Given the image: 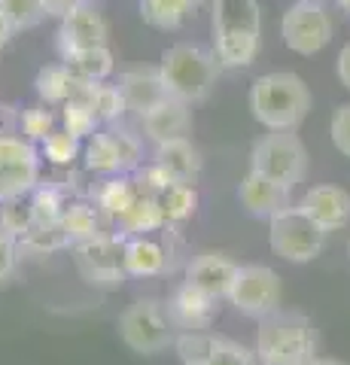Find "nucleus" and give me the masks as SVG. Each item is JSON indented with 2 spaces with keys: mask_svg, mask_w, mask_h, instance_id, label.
<instances>
[{
  "mask_svg": "<svg viewBox=\"0 0 350 365\" xmlns=\"http://www.w3.org/2000/svg\"><path fill=\"white\" fill-rule=\"evenodd\" d=\"M250 110L268 131H296L311 113V88L299 73H265L250 86Z\"/></svg>",
  "mask_w": 350,
  "mask_h": 365,
  "instance_id": "nucleus-2",
  "label": "nucleus"
},
{
  "mask_svg": "<svg viewBox=\"0 0 350 365\" xmlns=\"http://www.w3.org/2000/svg\"><path fill=\"white\" fill-rule=\"evenodd\" d=\"M213 317H217V299H210L207 292H201L192 283H183L174 292V299L168 302V319L174 329H183V332H205L210 329Z\"/></svg>",
  "mask_w": 350,
  "mask_h": 365,
  "instance_id": "nucleus-14",
  "label": "nucleus"
},
{
  "mask_svg": "<svg viewBox=\"0 0 350 365\" xmlns=\"http://www.w3.org/2000/svg\"><path fill=\"white\" fill-rule=\"evenodd\" d=\"M31 207L37 222H61L64 216V198L55 186H43V189H34V198H31Z\"/></svg>",
  "mask_w": 350,
  "mask_h": 365,
  "instance_id": "nucleus-34",
  "label": "nucleus"
},
{
  "mask_svg": "<svg viewBox=\"0 0 350 365\" xmlns=\"http://www.w3.org/2000/svg\"><path fill=\"white\" fill-rule=\"evenodd\" d=\"M113 140H116V150L122 158V170L138 168V162H140V140L138 137L125 128H119V131H113Z\"/></svg>",
  "mask_w": 350,
  "mask_h": 365,
  "instance_id": "nucleus-41",
  "label": "nucleus"
},
{
  "mask_svg": "<svg viewBox=\"0 0 350 365\" xmlns=\"http://www.w3.org/2000/svg\"><path fill=\"white\" fill-rule=\"evenodd\" d=\"M155 162L165 165L180 182H192L201 170V153L195 150V143H192L189 137H177V140L159 143Z\"/></svg>",
  "mask_w": 350,
  "mask_h": 365,
  "instance_id": "nucleus-19",
  "label": "nucleus"
},
{
  "mask_svg": "<svg viewBox=\"0 0 350 365\" xmlns=\"http://www.w3.org/2000/svg\"><path fill=\"white\" fill-rule=\"evenodd\" d=\"M289 192H292V189H287L284 182L271 180V177L259 174V170L250 168V174L241 180L238 198H241V204H244L247 213L268 220V216H274L277 210H284L287 204H289Z\"/></svg>",
  "mask_w": 350,
  "mask_h": 365,
  "instance_id": "nucleus-17",
  "label": "nucleus"
},
{
  "mask_svg": "<svg viewBox=\"0 0 350 365\" xmlns=\"http://www.w3.org/2000/svg\"><path fill=\"white\" fill-rule=\"evenodd\" d=\"M61 225H64V232L71 235L73 244L101 235V216H98V210L92 207V204H86V201H76V204H71V207H64Z\"/></svg>",
  "mask_w": 350,
  "mask_h": 365,
  "instance_id": "nucleus-28",
  "label": "nucleus"
},
{
  "mask_svg": "<svg viewBox=\"0 0 350 365\" xmlns=\"http://www.w3.org/2000/svg\"><path fill=\"white\" fill-rule=\"evenodd\" d=\"M61 119H64V131H71L76 140H88V137L98 131V125H101L98 113L88 104H80V101H67Z\"/></svg>",
  "mask_w": 350,
  "mask_h": 365,
  "instance_id": "nucleus-30",
  "label": "nucleus"
},
{
  "mask_svg": "<svg viewBox=\"0 0 350 365\" xmlns=\"http://www.w3.org/2000/svg\"><path fill=\"white\" fill-rule=\"evenodd\" d=\"M52 125H55V116L46 110V107H28L21 113V131L25 137L34 143V140H46L52 134Z\"/></svg>",
  "mask_w": 350,
  "mask_h": 365,
  "instance_id": "nucleus-38",
  "label": "nucleus"
},
{
  "mask_svg": "<svg viewBox=\"0 0 350 365\" xmlns=\"http://www.w3.org/2000/svg\"><path fill=\"white\" fill-rule=\"evenodd\" d=\"M162 207H165L168 222H183L198 207V192L189 182H177V186H171L162 195Z\"/></svg>",
  "mask_w": 350,
  "mask_h": 365,
  "instance_id": "nucleus-29",
  "label": "nucleus"
},
{
  "mask_svg": "<svg viewBox=\"0 0 350 365\" xmlns=\"http://www.w3.org/2000/svg\"><path fill=\"white\" fill-rule=\"evenodd\" d=\"M213 46L222 67H250L262 43L259 0H213Z\"/></svg>",
  "mask_w": 350,
  "mask_h": 365,
  "instance_id": "nucleus-1",
  "label": "nucleus"
},
{
  "mask_svg": "<svg viewBox=\"0 0 350 365\" xmlns=\"http://www.w3.org/2000/svg\"><path fill=\"white\" fill-rule=\"evenodd\" d=\"M347 256H350V244H347Z\"/></svg>",
  "mask_w": 350,
  "mask_h": 365,
  "instance_id": "nucleus-50",
  "label": "nucleus"
},
{
  "mask_svg": "<svg viewBox=\"0 0 350 365\" xmlns=\"http://www.w3.org/2000/svg\"><path fill=\"white\" fill-rule=\"evenodd\" d=\"M40 180V155L31 140L0 134V195L4 201L34 192Z\"/></svg>",
  "mask_w": 350,
  "mask_h": 365,
  "instance_id": "nucleus-11",
  "label": "nucleus"
},
{
  "mask_svg": "<svg viewBox=\"0 0 350 365\" xmlns=\"http://www.w3.org/2000/svg\"><path fill=\"white\" fill-rule=\"evenodd\" d=\"M192 9H198V0H140L143 21L159 31H177Z\"/></svg>",
  "mask_w": 350,
  "mask_h": 365,
  "instance_id": "nucleus-22",
  "label": "nucleus"
},
{
  "mask_svg": "<svg viewBox=\"0 0 350 365\" xmlns=\"http://www.w3.org/2000/svg\"><path fill=\"white\" fill-rule=\"evenodd\" d=\"M159 71H162L168 91H171V98H180L186 104H198L217 86L220 58H217V52H207L201 46L177 43L171 49H165Z\"/></svg>",
  "mask_w": 350,
  "mask_h": 365,
  "instance_id": "nucleus-4",
  "label": "nucleus"
},
{
  "mask_svg": "<svg viewBox=\"0 0 350 365\" xmlns=\"http://www.w3.org/2000/svg\"><path fill=\"white\" fill-rule=\"evenodd\" d=\"M304 365H347V362L335 359V356H314L311 362H304Z\"/></svg>",
  "mask_w": 350,
  "mask_h": 365,
  "instance_id": "nucleus-46",
  "label": "nucleus"
},
{
  "mask_svg": "<svg viewBox=\"0 0 350 365\" xmlns=\"http://www.w3.org/2000/svg\"><path fill=\"white\" fill-rule=\"evenodd\" d=\"M64 64L71 67L76 79H88V83H104L113 73V52L107 46H88V49H76L64 55Z\"/></svg>",
  "mask_w": 350,
  "mask_h": 365,
  "instance_id": "nucleus-21",
  "label": "nucleus"
},
{
  "mask_svg": "<svg viewBox=\"0 0 350 365\" xmlns=\"http://www.w3.org/2000/svg\"><path fill=\"white\" fill-rule=\"evenodd\" d=\"M43 155L49 158L52 165H71L76 155H80V140L71 131H52L46 140H43Z\"/></svg>",
  "mask_w": 350,
  "mask_h": 365,
  "instance_id": "nucleus-36",
  "label": "nucleus"
},
{
  "mask_svg": "<svg viewBox=\"0 0 350 365\" xmlns=\"http://www.w3.org/2000/svg\"><path fill=\"white\" fill-rule=\"evenodd\" d=\"M280 295H284V287H280L277 271L265 265H238V274H235V283L229 289V302L241 314L262 319L280 307Z\"/></svg>",
  "mask_w": 350,
  "mask_h": 365,
  "instance_id": "nucleus-10",
  "label": "nucleus"
},
{
  "mask_svg": "<svg viewBox=\"0 0 350 365\" xmlns=\"http://www.w3.org/2000/svg\"><path fill=\"white\" fill-rule=\"evenodd\" d=\"M250 168L284 182L287 189H296L308 174V150L292 131H271L262 140H256L250 153Z\"/></svg>",
  "mask_w": 350,
  "mask_h": 365,
  "instance_id": "nucleus-6",
  "label": "nucleus"
},
{
  "mask_svg": "<svg viewBox=\"0 0 350 365\" xmlns=\"http://www.w3.org/2000/svg\"><path fill=\"white\" fill-rule=\"evenodd\" d=\"M253 362H256V353H250L247 347L235 344L229 338H213L210 356L205 365H253Z\"/></svg>",
  "mask_w": 350,
  "mask_h": 365,
  "instance_id": "nucleus-37",
  "label": "nucleus"
},
{
  "mask_svg": "<svg viewBox=\"0 0 350 365\" xmlns=\"http://www.w3.org/2000/svg\"><path fill=\"white\" fill-rule=\"evenodd\" d=\"M299 207L308 213L323 232H341L350 222V192L341 186H332V182L311 186L302 195Z\"/></svg>",
  "mask_w": 350,
  "mask_h": 365,
  "instance_id": "nucleus-12",
  "label": "nucleus"
},
{
  "mask_svg": "<svg viewBox=\"0 0 350 365\" xmlns=\"http://www.w3.org/2000/svg\"><path fill=\"white\" fill-rule=\"evenodd\" d=\"M13 21H9L6 19V13H4V9H0V49H4V46L9 43V37H13Z\"/></svg>",
  "mask_w": 350,
  "mask_h": 365,
  "instance_id": "nucleus-45",
  "label": "nucleus"
},
{
  "mask_svg": "<svg viewBox=\"0 0 350 365\" xmlns=\"http://www.w3.org/2000/svg\"><path fill=\"white\" fill-rule=\"evenodd\" d=\"M37 95L46 101V104H67L73 88V73L67 64H49L37 73Z\"/></svg>",
  "mask_w": 350,
  "mask_h": 365,
  "instance_id": "nucleus-27",
  "label": "nucleus"
},
{
  "mask_svg": "<svg viewBox=\"0 0 350 365\" xmlns=\"http://www.w3.org/2000/svg\"><path fill=\"white\" fill-rule=\"evenodd\" d=\"M335 73H338V79H341V86L350 91V43H347V46H341V52H338Z\"/></svg>",
  "mask_w": 350,
  "mask_h": 365,
  "instance_id": "nucleus-43",
  "label": "nucleus"
},
{
  "mask_svg": "<svg viewBox=\"0 0 350 365\" xmlns=\"http://www.w3.org/2000/svg\"><path fill=\"white\" fill-rule=\"evenodd\" d=\"M19 237H13L9 232H4L0 228V280H6V277H13V271H16V256H19Z\"/></svg>",
  "mask_w": 350,
  "mask_h": 365,
  "instance_id": "nucleus-42",
  "label": "nucleus"
},
{
  "mask_svg": "<svg viewBox=\"0 0 350 365\" xmlns=\"http://www.w3.org/2000/svg\"><path fill=\"white\" fill-rule=\"evenodd\" d=\"M0 210H4V195H0Z\"/></svg>",
  "mask_w": 350,
  "mask_h": 365,
  "instance_id": "nucleus-49",
  "label": "nucleus"
},
{
  "mask_svg": "<svg viewBox=\"0 0 350 365\" xmlns=\"http://www.w3.org/2000/svg\"><path fill=\"white\" fill-rule=\"evenodd\" d=\"M177 177L171 174V170H168L165 165H159V162H155V165H150V168H143V174H140V192H143V195H165V192L168 189H171V186H177Z\"/></svg>",
  "mask_w": 350,
  "mask_h": 365,
  "instance_id": "nucleus-39",
  "label": "nucleus"
},
{
  "mask_svg": "<svg viewBox=\"0 0 350 365\" xmlns=\"http://www.w3.org/2000/svg\"><path fill=\"white\" fill-rule=\"evenodd\" d=\"M329 134H332V146L344 158H350V104H341L332 113V125H329Z\"/></svg>",
  "mask_w": 350,
  "mask_h": 365,
  "instance_id": "nucleus-40",
  "label": "nucleus"
},
{
  "mask_svg": "<svg viewBox=\"0 0 350 365\" xmlns=\"http://www.w3.org/2000/svg\"><path fill=\"white\" fill-rule=\"evenodd\" d=\"M235 274H238V265L222 256V253H201L189 262L186 268V283L198 287L201 292H207L210 299H229V289L235 283Z\"/></svg>",
  "mask_w": 350,
  "mask_h": 365,
  "instance_id": "nucleus-15",
  "label": "nucleus"
},
{
  "mask_svg": "<svg viewBox=\"0 0 350 365\" xmlns=\"http://www.w3.org/2000/svg\"><path fill=\"white\" fill-rule=\"evenodd\" d=\"M88 46H107V21L95 6L80 4L61 19L58 28V49L61 58L76 49H88Z\"/></svg>",
  "mask_w": 350,
  "mask_h": 365,
  "instance_id": "nucleus-13",
  "label": "nucleus"
},
{
  "mask_svg": "<svg viewBox=\"0 0 350 365\" xmlns=\"http://www.w3.org/2000/svg\"><path fill=\"white\" fill-rule=\"evenodd\" d=\"M323 228L304 213L299 204H287L284 210H277L274 216H268V247L271 253L304 265V262H314L323 253L326 244Z\"/></svg>",
  "mask_w": 350,
  "mask_h": 365,
  "instance_id": "nucleus-5",
  "label": "nucleus"
},
{
  "mask_svg": "<svg viewBox=\"0 0 350 365\" xmlns=\"http://www.w3.org/2000/svg\"><path fill=\"white\" fill-rule=\"evenodd\" d=\"M86 165L98 174H122V158L113 140V131H95L86 143Z\"/></svg>",
  "mask_w": 350,
  "mask_h": 365,
  "instance_id": "nucleus-26",
  "label": "nucleus"
},
{
  "mask_svg": "<svg viewBox=\"0 0 350 365\" xmlns=\"http://www.w3.org/2000/svg\"><path fill=\"white\" fill-rule=\"evenodd\" d=\"M0 9L13 21L16 31H28L46 19V4L43 0H0Z\"/></svg>",
  "mask_w": 350,
  "mask_h": 365,
  "instance_id": "nucleus-31",
  "label": "nucleus"
},
{
  "mask_svg": "<svg viewBox=\"0 0 350 365\" xmlns=\"http://www.w3.org/2000/svg\"><path fill=\"white\" fill-rule=\"evenodd\" d=\"M256 356L271 365H304L317 356V329L299 311H277L259 319Z\"/></svg>",
  "mask_w": 350,
  "mask_h": 365,
  "instance_id": "nucleus-3",
  "label": "nucleus"
},
{
  "mask_svg": "<svg viewBox=\"0 0 350 365\" xmlns=\"http://www.w3.org/2000/svg\"><path fill=\"white\" fill-rule=\"evenodd\" d=\"M119 335L134 353H143V356H155L174 344V326L168 319V311L155 299L128 304L119 317Z\"/></svg>",
  "mask_w": 350,
  "mask_h": 365,
  "instance_id": "nucleus-7",
  "label": "nucleus"
},
{
  "mask_svg": "<svg viewBox=\"0 0 350 365\" xmlns=\"http://www.w3.org/2000/svg\"><path fill=\"white\" fill-rule=\"evenodd\" d=\"M138 195H140V189L134 186L131 180L113 177V180H107L104 186H101V192H98V207L104 210L107 216H113V220H122V216L131 210V204L138 201Z\"/></svg>",
  "mask_w": 350,
  "mask_h": 365,
  "instance_id": "nucleus-25",
  "label": "nucleus"
},
{
  "mask_svg": "<svg viewBox=\"0 0 350 365\" xmlns=\"http://www.w3.org/2000/svg\"><path fill=\"white\" fill-rule=\"evenodd\" d=\"M76 268L92 287H119L125 280V241L122 235H95L88 241L73 244Z\"/></svg>",
  "mask_w": 350,
  "mask_h": 365,
  "instance_id": "nucleus-9",
  "label": "nucleus"
},
{
  "mask_svg": "<svg viewBox=\"0 0 350 365\" xmlns=\"http://www.w3.org/2000/svg\"><path fill=\"white\" fill-rule=\"evenodd\" d=\"M168 265V256H165V247L153 237H131L125 241V271L131 277H155L162 274Z\"/></svg>",
  "mask_w": 350,
  "mask_h": 365,
  "instance_id": "nucleus-20",
  "label": "nucleus"
},
{
  "mask_svg": "<svg viewBox=\"0 0 350 365\" xmlns=\"http://www.w3.org/2000/svg\"><path fill=\"white\" fill-rule=\"evenodd\" d=\"M122 228H125L128 235H146V232H155L159 225L168 222L165 216V207H162V198L159 195H138V201L131 204V210L122 216Z\"/></svg>",
  "mask_w": 350,
  "mask_h": 365,
  "instance_id": "nucleus-23",
  "label": "nucleus"
},
{
  "mask_svg": "<svg viewBox=\"0 0 350 365\" xmlns=\"http://www.w3.org/2000/svg\"><path fill=\"white\" fill-rule=\"evenodd\" d=\"M253 365H271V362H265V359H259V356H256V362H253Z\"/></svg>",
  "mask_w": 350,
  "mask_h": 365,
  "instance_id": "nucleus-48",
  "label": "nucleus"
},
{
  "mask_svg": "<svg viewBox=\"0 0 350 365\" xmlns=\"http://www.w3.org/2000/svg\"><path fill=\"white\" fill-rule=\"evenodd\" d=\"M46 4V16H58V19H64L71 9H76L80 4H86V0H43Z\"/></svg>",
  "mask_w": 350,
  "mask_h": 365,
  "instance_id": "nucleus-44",
  "label": "nucleus"
},
{
  "mask_svg": "<svg viewBox=\"0 0 350 365\" xmlns=\"http://www.w3.org/2000/svg\"><path fill=\"white\" fill-rule=\"evenodd\" d=\"M71 235L64 232L61 222H37L25 237H19V250L25 253H37V256H49L55 250L71 247Z\"/></svg>",
  "mask_w": 350,
  "mask_h": 365,
  "instance_id": "nucleus-24",
  "label": "nucleus"
},
{
  "mask_svg": "<svg viewBox=\"0 0 350 365\" xmlns=\"http://www.w3.org/2000/svg\"><path fill=\"white\" fill-rule=\"evenodd\" d=\"M332 16L320 0H296L280 19V37L296 55H317L332 43Z\"/></svg>",
  "mask_w": 350,
  "mask_h": 365,
  "instance_id": "nucleus-8",
  "label": "nucleus"
},
{
  "mask_svg": "<svg viewBox=\"0 0 350 365\" xmlns=\"http://www.w3.org/2000/svg\"><path fill=\"white\" fill-rule=\"evenodd\" d=\"M174 347H177V356L183 365H205L210 356V347H213V335L207 332H180L174 338Z\"/></svg>",
  "mask_w": 350,
  "mask_h": 365,
  "instance_id": "nucleus-33",
  "label": "nucleus"
},
{
  "mask_svg": "<svg viewBox=\"0 0 350 365\" xmlns=\"http://www.w3.org/2000/svg\"><path fill=\"white\" fill-rule=\"evenodd\" d=\"M34 225H37V216H34L31 204H21V198L4 201V210H0V228L4 232H9L13 237H25Z\"/></svg>",
  "mask_w": 350,
  "mask_h": 365,
  "instance_id": "nucleus-32",
  "label": "nucleus"
},
{
  "mask_svg": "<svg viewBox=\"0 0 350 365\" xmlns=\"http://www.w3.org/2000/svg\"><path fill=\"white\" fill-rule=\"evenodd\" d=\"M335 4H338V6H341V9H344V13H350V0H335Z\"/></svg>",
  "mask_w": 350,
  "mask_h": 365,
  "instance_id": "nucleus-47",
  "label": "nucleus"
},
{
  "mask_svg": "<svg viewBox=\"0 0 350 365\" xmlns=\"http://www.w3.org/2000/svg\"><path fill=\"white\" fill-rule=\"evenodd\" d=\"M95 113H98V119L101 122H116L122 113L128 110L125 104V95H122V88L119 86H104V83H98V91H95Z\"/></svg>",
  "mask_w": 350,
  "mask_h": 365,
  "instance_id": "nucleus-35",
  "label": "nucleus"
},
{
  "mask_svg": "<svg viewBox=\"0 0 350 365\" xmlns=\"http://www.w3.org/2000/svg\"><path fill=\"white\" fill-rule=\"evenodd\" d=\"M189 128H192V113L186 101H180V98L162 101L159 107L143 116V131L155 146L177 140V137H186Z\"/></svg>",
  "mask_w": 350,
  "mask_h": 365,
  "instance_id": "nucleus-18",
  "label": "nucleus"
},
{
  "mask_svg": "<svg viewBox=\"0 0 350 365\" xmlns=\"http://www.w3.org/2000/svg\"><path fill=\"white\" fill-rule=\"evenodd\" d=\"M119 88H122V95H125L128 110H134L140 119H143L150 110L159 107L162 101L171 98V91H168L159 67H138V71L122 73Z\"/></svg>",
  "mask_w": 350,
  "mask_h": 365,
  "instance_id": "nucleus-16",
  "label": "nucleus"
}]
</instances>
